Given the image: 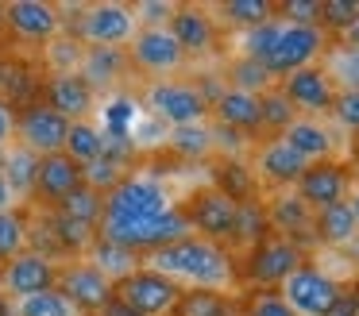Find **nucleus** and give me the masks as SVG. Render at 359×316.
Wrapping results in <instances>:
<instances>
[{"instance_id":"nucleus-7","label":"nucleus","mask_w":359,"mask_h":316,"mask_svg":"<svg viewBox=\"0 0 359 316\" xmlns=\"http://www.w3.org/2000/svg\"><path fill=\"white\" fill-rule=\"evenodd\" d=\"M143 104L151 116L166 123V128H186V123H209V104L197 92L189 77H174V81H151L143 85Z\"/></svg>"},{"instance_id":"nucleus-34","label":"nucleus","mask_w":359,"mask_h":316,"mask_svg":"<svg viewBox=\"0 0 359 316\" xmlns=\"http://www.w3.org/2000/svg\"><path fill=\"white\" fill-rule=\"evenodd\" d=\"M27 251H35L39 259H47V262H58V266L66 262L50 208H35V205L27 208Z\"/></svg>"},{"instance_id":"nucleus-13","label":"nucleus","mask_w":359,"mask_h":316,"mask_svg":"<svg viewBox=\"0 0 359 316\" xmlns=\"http://www.w3.org/2000/svg\"><path fill=\"white\" fill-rule=\"evenodd\" d=\"M278 89L286 92V100L294 104L297 116H313V120H325V116L332 112L336 92H340L320 62H313V66L297 69V74H290V77H282Z\"/></svg>"},{"instance_id":"nucleus-38","label":"nucleus","mask_w":359,"mask_h":316,"mask_svg":"<svg viewBox=\"0 0 359 316\" xmlns=\"http://www.w3.org/2000/svg\"><path fill=\"white\" fill-rule=\"evenodd\" d=\"M217 20L232 31H251L259 23L274 20V4L271 0H224L217 8Z\"/></svg>"},{"instance_id":"nucleus-30","label":"nucleus","mask_w":359,"mask_h":316,"mask_svg":"<svg viewBox=\"0 0 359 316\" xmlns=\"http://www.w3.org/2000/svg\"><path fill=\"white\" fill-rule=\"evenodd\" d=\"M86 259L93 262V266L101 270V274L109 277V282H124L128 274H135V270L143 266V254L128 251V247L112 243V239H104V235H97V243L89 247Z\"/></svg>"},{"instance_id":"nucleus-2","label":"nucleus","mask_w":359,"mask_h":316,"mask_svg":"<svg viewBox=\"0 0 359 316\" xmlns=\"http://www.w3.org/2000/svg\"><path fill=\"white\" fill-rule=\"evenodd\" d=\"M62 27L78 39L81 46H112V50H128L135 39L140 23H135L132 4L124 0H93V4H58Z\"/></svg>"},{"instance_id":"nucleus-55","label":"nucleus","mask_w":359,"mask_h":316,"mask_svg":"<svg viewBox=\"0 0 359 316\" xmlns=\"http://www.w3.org/2000/svg\"><path fill=\"white\" fill-rule=\"evenodd\" d=\"M348 205H351V212H355V224H359V181L351 185V193H348Z\"/></svg>"},{"instance_id":"nucleus-20","label":"nucleus","mask_w":359,"mask_h":316,"mask_svg":"<svg viewBox=\"0 0 359 316\" xmlns=\"http://www.w3.org/2000/svg\"><path fill=\"white\" fill-rule=\"evenodd\" d=\"M263 205H266V220H271V235H282L290 243L305 247V251H309V243H317V235H313V216L317 212L294 189L271 193V197H263Z\"/></svg>"},{"instance_id":"nucleus-29","label":"nucleus","mask_w":359,"mask_h":316,"mask_svg":"<svg viewBox=\"0 0 359 316\" xmlns=\"http://www.w3.org/2000/svg\"><path fill=\"white\" fill-rule=\"evenodd\" d=\"M313 235H317V243H325V247H348L351 239L359 235L355 212H351L348 200L320 208V212L313 216Z\"/></svg>"},{"instance_id":"nucleus-25","label":"nucleus","mask_w":359,"mask_h":316,"mask_svg":"<svg viewBox=\"0 0 359 316\" xmlns=\"http://www.w3.org/2000/svg\"><path fill=\"white\" fill-rule=\"evenodd\" d=\"M81 77L89 81V89L101 97V92H116L120 85L132 77L128 69V54L112 50V46H86V58H81Z\"/></svg>"},{"instance_id":"nucleus-33","label":"nucleus","mask_w":359,"mask_h":316,"mask_svg":"<svg viewBox=\"0 0 359 316\" xmlns=\"http://www.w3.org/2000/svg\"><path fill=\"white\" fill-rule=\"evenodd\" d=\"M174 316H240V297L220 289H182Z\"/></svg>"},{"instance_id":"nucleus-45","label":"nucleus","mask_w":359,"mask_h":316,"mask_svg":"<svg viewBox=\"0 0 359 316\" xmlns=\"http://www.w3.org/2000/svg\"><path fill=\"white\" fill-rule=\"evenodd\" d=\"M278 31H282L278 15H274V20H266V23H259V27H251V31H240V54H243V58L263 62L266 50L274 46V39H278Z\"/></svg>"},{"instance_id":"nucleus-36","label":"nucleus","mask_w":359,"mask_h":316,"mask_svg":"<svg viewBox=\"0 0 359 316\" xmlns=\"http://www.w3.org/2000/svg\"><path fill=\"white\" fill-rule=\"evenodd\" d=\"M62 154H70L81 170L93 166L97 158L104 154V128L97 120H81V123H70V135H66V146Z\"/></svg>"},{"instance_id":"nucleus-32","label":"nucleus","mask_w":359,"mask_h":316,"mask_svg":"<svg viewBox=\"0 0 359 316\" xmlns=\"http://www.w3.org/2000/svg\"><path fill=\"white\" fill-rule=\"evenodd\" d=\"M39 69L43 77H66V74H78L81 69V58H86V46L78 43V39L70 35V31H62V35L55 39V43H47L39 54Z\"/></svg>"},{"instance_id":"nucleus-27","label":"nucleus","mask_w":359,"mask_h":316,"mask_svg":"<svg viewBox=\"0 0 359 316\" xmlns=\"http://www.w3.org/2000/svg\"><path fill=\"white\" fill-rule=\"evenodd\" d=\"M166 151L178 154L182 162H205L217 158V131L209 123H186V128H170L166 131Z\"/></svg>"},{"instance_id":"nucleus-1","label":"nucleus","mask_w":359,"mask_h":316,"mask_svg":"<svg viewBox=\"0 0 359 316\" xmlns=\"http://www.w3.org/2000/svg\"><path fill=\"white\" fill-rule=\"evenodd\" d=\"M143 266L158 270L163 277L178 282L182 289H220L232 293L240 285V262L236 251L224 243H212L201 235H186L170 247L143 254Z\"/></svg>"},{"instance_id":"nucleus-31","label":"nucleus","mask_w":359,"mask_h":316,"mask_svg":"<svg viewBox=\"0 0 359 316\" xmlns=\"http://www.w3.org/2000/svg\"><path fill=\"white\" fill-rule=\"evenodd\" d=\"M266 235H271V220H266V205H263V197L236 205V228H232V239H228V247L251 251V247L263 243Z\"/></svg>"},{"instance_id":"nucleus-47","label":"nucleus","mask_w":359,"mask_h":316,"mask_svg":"<svg viewBox=\"0 0 359 316\" xmlns=\"http://www.w3.org/2000/svg\"><path fill=\"white\" fill-rule=\"evenodd\" d=\"M328 120H332L336 128L344 131V135H359V92H351V89H340V92H336Z\"/></svg>"},{"instance_id":"nucleus-18","label":"nucleus","mask_w":359,"mask_h":316,"mask_svg":"<svg viewBox=\"0 0 359 316\" xmlns=\"http://www.w3.org/2000/svg\"><path fill=\"white\" fill-rule=\"evenodd\" d=\"M170 35L178 39V46L189 54V58H205L220 46L224 31H220V20L212 8L205 4H178L170 15Z\"/></svg>"},{"instance_id":"nucleus-21","label":"nucleus","mask_w":359,"mask_h":316,"mask_svg":"<svg viewBox=\"0 0 359 316\" xmlns=\"http://www.w3.org/2000/svg\"><path fill=\"white\" fill-rule=\"evenodd\" d=\"M39 100L50 104L58 116H66L70 123L93 120L97 112V92L89 89V81L81 74H66V77H43Z\"/></svg>"},{"instance_id":"nucleus-46","label":"nucleus","mask_w":359,"mask_h":316,"mask_svg":"<svg viewBox=\"0 0 359 316\" xmlns=\"http://www.w3.org/2000/svg\"><path fill=\"white\" fill-rule=\"evenodd\" d=\"M132 174L128 166H120V162H109V158H97L93 166H86V185L89 189H97L101 197H109L112 189H116L124 177Z\"/></svg>"},{"instance_id":"nucleus-54","label":"nucleus","mask_w":359,"mask_h":316,"mask_svg":"<svg viewBox=\"0 0 359 316\" xmlns=\"http://www.w3.org/2000/svg\"><path fill=\"white\" fill-rule=\"evenodd\" d=\"M332 43H348V46H359V15H355V20H351V27L344 31L340 39H332Z\"/></svg>"},{"instance_id":"nucleus-26","label":"nucleus","mask_w":359,"mask_h":316,"mask_svg":"<svg viewBox=\"0 0 359 316\" xmlns=\"http://www.w3.org/2000/svg\"><path fill=\"white\" fill-rule=\"evenodd\" d=\"M39 154L27 151L24 143H12L8 151H0V166H4V177H8V189L16 193L20 208H32L35 200V185H39Z\"/></svg>"},{"instance_id":"nucleus-4","label":"nucleus","mask_w":359,"mask_h":316,"mask_svg":"<svg viewBox=\"0 0 359 316\" xmlns=\"http://www.w3.org/2000/svg\"><path fill=\"white\" fill-rule=\"evenodd\" d=\"M124 54H128L132 77H140L143 85L186 77V66H189V54L178 46L170 27H140Z\"/></svg>"},{"instance_id":"nucleus-15","label":"nucleus","mask_w":359,"mask_h":316,"mask_svg":"<svg viewBox=\"0 0 359 316\" xmlns=\"http://www.w3.org/2000/svg\"><path fill=\"white\" fill-rule=\"evenodd\" d=\"M55 285H58V262L39 259L35 251H24L16 259L0 262V297L4 301H24L55 289Z\"/></svg>"},{"instance_id":"nucleus-23","label":"nucleus","mask_w":359,"mask_h":316,"mask_svg":"<svg viewBox=\"0 0 359 316\" xmlns=\"http://www.w3.org/2000/svg\"><path fill=\"white\" fill-rule=\"evenodd\" d=\"M286 139L305 162H325V158H336L340 151V139H336V123L328 120H313V116H297L294 123L286 128Z\"/></svg>"},{"instance_id":"nucleus-3","label":"nucleus","mask_w":359,"mask_h":316,"mask_svg":"<svg viewBox=\"0 0 359 316\" xmlns=\"http://www.w3.org/2000/svg\"><path fill=\"white\" fill-rule=\"evenodd\" d=\"M0 27L20 54H32V58L66 31L58 4H50V0H8V4H0Z\"/></svg>"},{"instance_id":"nucleus-8","label":"nucleus","mask_w":359,"mask_h":316,"mask_svg":"<svg viewBox=\"0 0 359 316\" xmlns=\"http://www.w3.org/2000/svg\"><path fill=\"white\" fill-rule=\"evenodd\" d=\"M174 197L163 177L155 174H128L116 189L104 197V220H143L163 208H170Z\"/></svg>"},{"instance_id":"nucleus-51","label":"nucleus","mask_w":359,"mask_h":316,"mask_svg":"<svg viewBox=\"0 0 359 316\" xmlns=\"http://www.w3.org/2000/svg\"><path fill=\"white\" fill-rule=\"evenodd\" d=\"M16 108H8L4 100H0V151H8L12 143H16Z\"/></svg>"},{"instance_id":"nucleus-24","label":"nucleus","mask_w":359,"mask_h":316,"mask_svg":"<svg viewBox=\"0 0 359 316\" xmlns=\"http://www.w3.org/2000/svg\"><path fill=\"white\" fill-rule=\"evenodd\" d=\"M209 120L224 131L259 143V92H243V89H224L220 100L212 104Z\"/></svg>"},{"instance_id":"nucleus-28","label":"nucleus","mask_w":359,"mask_h":316,"mask_svg":"<svg viewBox=\"0 0 359 316\" xmlns=\"http://www.w3.org/2000/svg\"><path fill=\"white\" fill-rule=\"evenodd\" d=\"M212 189H220L228 200L243 205V200L259 197V177L248 158H217V166H212Z\"/></svg>"},{"instance_id":"nucleus-35","label":"nucleus","mask_w":359,"mask_h":316,"mask_svg":"<svg viewBox=\"0 0 359 316\" xmlns=\"http://www.w3.org/2000/svg\"><path fill=\"white\" fill-rule=\"evenodd\" d=\"M297 120L294 104L286 100V92L278 85H271L266 92H259V139H278L286 135V128Z\"/></svg>"},{"instance_id":"nucleus-44","label":"nucleus","mask_w":359,"mask_h":316,"mask_svg":"<svg viewBox=\"0 0 359 316\" xmlns=\"http://www.w3.org/2000/svg\"><path fill=\"white\" fill-rule=\"evenodd\" d=\"M240 316H294L278 289H248L240 297Z\"/></svg>"},{"instance_id":"nucleus-48","label":"nucleus","mask_w":359,"mask_h":316,"mask_svg":"<svg viewBox=\"0 0 359 316\" xmlns=\"http://www.w3.org/2000/svg\"><path fill=\"white\" fill-rule=\"evenodd\" d=\"M274 15H278L282 23H297V27H317L320 0H282V4H274Z\"/></svg>"},{"instance_id":"nucleus-14","label":"nucleus","mask_w":359,"mask_h":316,"mask_svg":"<svg viewBox=\"0 0 359 316\" xmlns=\"http://www.w3.org/2000/svg\"><path fill=\"white\" fill-rule=\"evenodd\" d=\"M66 135H70V120L58 116L50 104L35 100V104L20 108V116H16V143H24L27 151H35L39 158L62 151Z\"/></svg>"},{"instance_id":"nucleus-49","label":"nucleus","mask_w":359,"mask_h":316,"mask_svg":"<svg viewBox=\"0 0 359 316\" xmlns=\"http://www.w3.org/2000/svg\"><path fill=\"white\" fill-rule=\"evenodd\" d=\"M174 8H178L174 0H140V4H132V12L140 27H170Z\"/></svg>"},{"instance_id":"nucleus-52","label":"nucleus","mask_w":359,"mask_h":316,"mask_svg":"<svg viewBox=\"0 0 359 316\" xmlns=\"http://www.w3.org/2000/svg\"><path fill=\"white\" fill-rule=\"evenodd\" d=\"M93 316H140V312H135L132 305H124V301H120L116 293H112V301H109V305H101Z\"/></svg>"},{"instance_id":"nucleus-11","label":"nucleus","mask_w":359,"mask_h":316,"mask_svg":"<svg viewBox=\"0 0 359 316\" xmlns=\"http://www.w3.org/2000/svg\"><path fill=\"white\" fill-rule=\"evenodd\" d=\"M182 212H186L194 235L228 247L232 228H236V200H228L224 193L212 189V185H201V189H194L186 200H182Z\"/></svg>"},{"instance_id":"nucleus-42","label":"nucleus","mask_w":359,"mask_h":316,"mask_svg":"<svg viewBox=\"0 0 359 316\" xmlns=\"http://www.w3.org/2000/svg\"><path fill=\"white\" fill-rule=\"evenodd\" d=\"M58 212L70 216V220H81L89 224V228L101 231V220H104V197L97 189H89V185H81L78 193H70V197L58 205Z\"/></svg>"},{"instance_id":"nucleus-6","label":"nucleus","mask_w":359,"mask_h":316,"mask_svg":"<svg viewBox=\"0 0 359 316\" xmlns=\"http://www.w3.org/2000/svg\"><path fill=\"white\" fill-rule=\"evenodd\" d=\"M328 43H332V39H328L320 27L282 23L278 39H274V46L266 50V58H263V69L274 77V85H278L282 77H290V74H297V69H305V66H313V62L325 58Z\"/></svg>"},{"instance_id":"nucleus-9","label":"nucleus","mask_w":359,"mask_h":316,"mask_svg":"<svg viewBox=\"0 0 359 316\" xmlns=\"http://www.w3.org/2000/svg\"><path fill=\"white\" fill-rule=\"evenodd\" d=\"M278 293L286 297V305L294 308V316H325L336 305V297L344 293V282L332 277L328 270H320L317 262H302L286 282L278 285Z\"/></svg>"},{"instance_id":"nucleus-5","label":"nucleus","mask_w":359,"mask_h":316,"mask_svg":"<svg viewBox=\"0 0 359 316\" xmlns=\"http://www.w3.org/2000/svg\"><path fill=\"white\" fill-rule=\"evenodd\" d=\"M302 262H309V251L282 235H266L263 243H255L251 251H243L240 282L248 289H278Z\"/></svg>"},{"instance_id":"nucleus-57","label":"nucleus","mask_w":359,"mask_h":316,"mask_svg":"<svg viewBox=\"0 0 359 316\" xmlns=\"http://www.w3.org/2000/svg\"><path fill=\"white\" fill-rule=\"evenodd\" d=\"M0 316H12V301H4V297H0Z\"/></svg>"},{"instance_id":"nucleus-19","label":"nucleus","mask_w":359,"mask_h":316,"mask_svg":"<svg viewBox=\"0 0 359 316\" xmlns=\"http://www.w3.org/2000/svg\"><path fill=\"white\" fill-rule=\"evenodd\" d=\"M39 89H43L39 58L0 46V100L20 112V108H27V104L39 100Z\"/></svg>"},{"instance_id":"nucleus-53","label":"nucleus","mask_w":359,"mask_h":316,"mask_svg":"<svg viewBox=\"0 0 359 316\" xmlns=\"http://www.w3.org/2000/svg\"><path fill=\"white\" fill-rule=\"evenodd\" d=\"M0 208H20L16 193L8 189V177H4V166H0Z\"/></svg>"},{"instance_id":"nucleus-12","label":"nucleus","mask_w":359,"mask_h":316,"mask_svg":"<svg viewBox=\"0 0 359 316\" xmlns=\"http://www.w3.org/2000/svg\"><path fill=\"white\" fill-rule=\"evenodd\" d=\"M351 185H355V170L344 158H325V162H309V166H305V174L297 177L294 193L313 208V212H320V208H328V205L348 200Z\"/></svg>"},{"instance_id":"nucleus-40","label":"nucleus","mask_w":359,"mask_h":316,"mask_svg":"<svg viewBox=\"0 0 359 316\" xmlns=\"http://www.w3.org/2000/svg\"><path fill=\"white\" fill-rule=\"evenodd\" d=\"M12 316H86V312H78V308H74V301L55 285V289H47V293H35V297L12 301Z\"/></svg>"},{"instance_id":"nucleus-10","label":"nucleus","mask_w":359,"mask_h":316,"mask_svg":"<svg viewBox=\"0 0 359 316\" xmlns=\"http://www.w3.org/2000/svg\"><path fill=\"white\" fill-rule=\"evenodd\" d=\"M116 297L124 305H132L140 316H174L182 297V285L163 277L158 270L140 266L135 274H128L124 282H116Z\"/></svg>"},{"instance_id":"nucleus-39","label":"nucleus","mask_w":359,"mask_h":316,"mask_svg":"<svg viewBox=\"0 0 359 316\" xmlns=\"http://www.w3.org/2000/svg\"><path fill=\"white\" fill-rule=\"evenodd\" d=\"M220 77H224L228 89H243V92H266V89L274 85V77L263 69V62L243 58V54L228 58V66L220 69Z\"/></svg>"},{"instance_id":"nucleus-16","label":"nucleus","mask_w":359,"mask_h":316,"mask_svg":"<svg viewBox=\"0 0 359 316\" xmlns=\"http://www.w3.org/2000/svg\"><path fill=\"white\" fill-rule=\"evenodd\" d=\"M251 151H255V154H251V170H255L259 185H266L271 193L294 189L297 177L305 174V166H309V162H305L282 135L278 139H259Z\"/></svg>"},{"instance_id":"nucleus-50","label":"nucleus","mask_w":359,"mask_h":316,"mask_svg":"<svg viewBox=\"0 0 359 316\" xmlns=\"http://www.w3.org/2000/svg\"><path fill=\"white\" fill-rule=\"evenodd\" d=\"M325 316H359V285H344V293Z\"/></svg>"},{"instance_id":"nucleus-56","label":"nucleus","mask_w":359,"mask_h":316,"mask_svg":"<svg viewBox=\"0 0 359 316\" xmlns=\"http://www.w3.org/2000/svg\"><path fill=\"white\" fill-rule=\"evenodd\" d=\"M348 151H351V158H348V166H359V135H351V143H348Z\"/></svg>"},{"instance_id":"nucleus-17","label":"nucleus","mask_w":359,"mask_h":316,"mask_svg":"<svg viewBox=\"0 0 359 316\" xmlns=\"http://www.w3.org/2000/svg\"><path fill=\"white\" fill-rule=\"evenodd\" d=\"M58 289L74 301V308L86 316H93L101 305H109L112 293H116V282L101 274L89 259H70L58 266Z\"/></svg>"},{"instance_id":"nucleus-22","label":"nucleus","mask_w":359,"mask_h":316,"mask_svg":"<svg viewBox=\"0 0 359 316\" xmlns=\"http://www.w3.org/2000/svg\"><path fill=\"white\" fill-rule=\"evenodd\" d=\"M86 185V170L70 158V154H47L39 162V185H35V208H58L70 193H78Z\"/></svg>"},{"instance_id":"nucleus-37","label":"nucleus","mask_w":359,"mask_h":316,"mask_svg":"<svg viewBox=\"0 0 359 316\" xmlns=\"http://www.w3.org/2000/svg\"><path fill=\"white\" fill-rule=\"evenodd\" d=\"M320 66L328 69L336 89H351L359 92V46H348V43H328Z\"/></svg>"},{"instance_id":"nucleus-41","label":"nucleus","mask_w":359,"mask_h":316,"mask_svg":"<svg viewBox=\"0 0 359 316\" xmlns=\"http://www.w3.org/2000/svg\"><path fill=\"white\" fill-rule=\"evenodd\" d=\"M27 251V208H0V262Z\"/></svg>"},{"instance_id":"nucleus-43","label":"nucleus","mask_w":359,"mask_h":316,"mask_svg":"<svg viewBox=\"0 0 359 316\" xmlns=\"http://www.w3.org/2000/svg\"><path fill=\"white\" fill-rule=\"evenodd\" d=\"M359 15V0H320V15L317 27L325 31L328 39H340L344 31L351 27V20Z\"/></svg>"}]
</instances>
